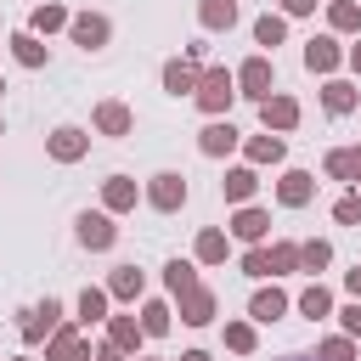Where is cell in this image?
<instances>
[{
  "mask_svg": "<svg viewBox=\"0 0 361 361\" xmlns=\"http://www.w3.org/2000/svg\"><path fill=\"white\" fill-rule=\"evenodd\" d=\"M192 96H197L203 113H226L231 96H237V79H231L226 68H209V73H197V90H192Z\"/></svg>",
  "mask_w": 361,
  "mask_h": 361,
  "instance_id": "6da1fadb",
  "label": "cell"
},
{
  "mask_svg": "<svg viewBox=\"0 0 361 361\" xmlns=\"http://www.w3.org/2000/svg\"><path fill=\"white\" fill-rule=\"evenodd\" d=\"M147 203H152V209H164V214H175V209L186 203V180H180L175 169L152 175V186H147Z\"/></svg>",
  "mask_w": 361,
  "mask_h": 361,
  "instance_id": "7a4b0ae2",
  "label": "cell"
},
{
  "mask_svg": "<svg viewBox=\"0 0 361 361\" xmlns=\"http://www.w3.org/2000/svg\"><path fill=\"white\" fill-rule=\"evenodd\" d=\"M175 299H180V322H186V327L214 322V293H209V288H197V282H192V288H186V293H175Z\"/></svg>",
  "mask_w": 361,
  "mask_h": 361,
  "instance_id": "3957f363",
  "label": "cell"
},
{
  "mask_svg": "<svg viewBox=\"0 0 361 361\" xmlns=\"http://www.w3.org/2000/svg\"><path fill=\"white\" fill-rule=\"evenodd\" d=\"M237 85H243V96L265 102V96H271V62H265V56H248V62L237 68Z\"/></svg>",
  "mask_w": 361,
  "mask_h": 361,
  "instance_id": "277c9868",
  "label": "cell"
},
{
  "mask_svg": "<svg viewBox=\"0 0 361 361\" xmlns=\"http://www.w3.org/2000/svg\"><path fill=\"white\" fill-rule=\"evenodd\" d=\"M259 118H265V130H293L299 124V102L293 96H265L259 102Z\"/></svg>",
  "mask_w": 361,
  "mask_h": 361,
  "instance_id": "5b68a950",
  "label": "cell"
},
{
  "mask_svg": "<svg viewBox=\"0 0 361 361\" xmlns=\"http://www.w3.org/2000/svg\"><path fill=\"white\" fill-rule=\"evenodd\" d=\"M51 158H62V164H73V158H85V147H90V135L85 130H73V124H62V130H51Z\"/></svg>",
  "mask_w": 361,
  "mask_h": 361,
  "instance_id": "8992f818",
  "label": "cell"
},
{
  "mask_svg": "<svg viewBox=\"0 0 361 361\" xmlns=\"http://www.w3.org/2000/svg\"><path fill=\"white\" fill-rule=\"evenodd\" d=\"M56 322H62V305H56V299H45V305H34V310L23 316V338H28V344H39Z\"/></svg>",
  "mask_w": 361,
  "mask_h": 361,
  "instance_id": "52a82bcc",
  "label": "cell"
},
{
  "mask_svg": "<svg viewBox=\"0 0 361 361\" xmlns=\"http://www.w3.org/2000/svg\"><path fill=\"white\" fill-rule=\"evenodd\" d=\"M68 28H73V45H85V51L107 45V17H96V11H85V17H68Z\"/></svg>",
  "mask_w": 361,
  "mask_h": 361,
  "instance_id": "ba28073f",
  "label": "cell"
},
{
  "mask_svg": "<svg viewBox=\"0 0 361 361\" xmlns=\"http://www.w3.org/2000/svg\"><path fill=\"white\" fill-rule=\"evenodd\" d=\"M310 192H316V180H310L305 169H288V175L276 180V197H282L288 209H305V203H310Z\"/></svg>",
  "mask_w": 361,
  "mask_h": 361,
  "instance_id": "9c48e42d",
  "label": "cell"
},
{
  "mask_svg": "<svg viewBox=\"0 0 361 361\" xmlns=\"http://www.w3.org/2000/svg\"><path fill=\"white\" fill-rule=\"evenodd\" d=\"M113 237H118V226L107 214H79V243L85 248H113Z\"/></svg>",
  "mask_w": 361,
  "mask_h": 361,
  "instance_id": "30bf717a",
  "label": "cell"
},
{
  "mask_svg": "<svg viewBox=\"0 0 361 361\" xmlns=\"http://www.w3.org/2000/svg\"><path fill=\"white\" fill-rule=\"evenodd\" d=\"M164 90H169V96H192V90H197V62H192V56H186V62H169V68H164Z\"/></svg>",
  "mask_w": 361,
  "mask_h": 361,
  "instance_id": "8fae6325",
  "label": "cell"
},
{
  "mask_svg": "<svg viewBox=\"0 0 361 361\" xmlns=\"http://www.w3.org/2000/svg\"><path fill=\"white\" fill-rule=\"evenodd\" d=\"M305 68H310V73H333V68H338V45H333L327 34L310 39V45H305Z\"/></svg>",
  "mask_w": 361,
  "mask_h": 361,
  "instance_id": "7c38bea8",
  "label": "cell"
},
{
  "mask_svg": "<svg viewBox=\"0 0 361 361\" xmlns=\"http://www.w3.org/2000/svg\"><path fill=\"white\" fill-rule=\"evenodd\" d=\"M96 130L102 135H130V107L124 102H102L96 107Z\"/></svg>",
  "mask_w": 361,
  "mask_h": 361,
  "instance_id": "4fadbf2b",
  "label": "cell"
},
{
  "mask_svg": "<svg viewBox=\"0 0 361 361\" xmlns=\"http://www.w3.org/2000/svg\"><path fill=\"white\" fill-rule=\"evenodd\" d=\"M102 203L107 209H135V180L130 175H107L102 180Z\"/></svg>",
  "mask_w": 361,
  "mask_h": 361,
  "instance_id": "5bb4252c",
  "label": "cell"
},
{
  "mask_svg": "<svg viewBox=\"0 0 361 361\" xmlns=\"http://www.w3.org/2000/svg\"><path fill=\"white\" fill-rule=\"evenodd\" d=\"M231 231H237L243 243H259V237L271 231V214H265V209H237V220H231Z\"/></svg>",
  "mask_w": 361,
  "mask_h": 361,
  "instance_id": "9a60e30c",
  "label": "cell"
},
{
  "mask_svg": "<svg viewBox=\"0 0 361 361\" xmlns=\"http://www.w3.org/2000/svg\"><path fill=\"white\" fill-rule=\"evenodd\" d=\"M282 310H288V293H276V288H259V293L248 299V316H254V322H276Z\"/></svg>",
  "mask_w": 361,
  "mask_h": 361,
  "instance_id": "2e32d148",
  "label": "cell"
},
{
  "mask_svg": "<svg viewBox=\"0 0 361 361\" xmlns=\"http://www.w3.org/2000/svg\"><path fill=\"white\" fill-rule=\"evenodd\" d=\"M327 175H333V180H361V147L327 152Z\"/></svg>",
  "mask_w": 361,
  "mask_h": 361,
  "instance_id": "e0dca14e",
  "label": "cell"
},
{
  "mask_svg": "<svg viewBox=\"0 0 361 361\" xmlns=\"http://www.w3.org/2000/svg\"><path fill=\"white\" fill-rule=\"evenodd\" d=\"M141 338H147L141 322H130V316H113V322H107V344H113V350H135Z\"/></svg>",
  "mask_w": 361,
  "mask_h": 361,
  "instance_id": "ac0fdd59",
  "label": "cell"
},
{
  "mask_svg": "<svg viewBox=\"0 0 361 361\" xmlns=\"http://www.w3.org/2000/svg\"><path fill=\"white\" fill-rule=\"evenodd\" d=\"M197 147H203L209 158H220V152H231V147H237V130H231V124H209V130L197 135Z\"/></svg>",
  "mask_w": 361,
  "mask_h": 361,
  "instance_id": "d6986e66",
  "label": "cell"
},
{
  "mask_svg": "<svg viewBox=\"0 0 361 361\" xmlns=\"http://www.w3.org/2000/svg\"><path fill=\"white\" fill-rule=\"evenodd\" d=\"M197 17H203V28H231L237 23V0H203Z\"/></svg>",
  "mask_w": 361,
  "mask_h": 361,
  "instance_id": "ffe728a7",
  "label": "cell"
},
{
  "mask_svg": "<svg viewBox=\"0 0 361 361\" xmlns=\"http://www.w3.org/2000/svg\"><path fill=\"white\" fill-rule=\"evenodd\" d=\"M51 361H90V350H85V338H79L73 327H62L56 344H51Z\"/></svg>",
  "mask_w": 361,
  "mask_h": 361,
  "instance_id": "44dd1931",
  "label": "cell"
},
{
  "mask_svg": "<svg viewBox=\"0 0 361 361\" xmlns=\"http://www.w3.org/2000/svg\"><path fill=\"white\" fill-rule=\"evenodd\" d=\"M254 186H259V180H254V169H231V175L220 180V192H226L231 203H248V197H254Z\"/></svg>",
  "mask_w": 361,
  "mask_h": 361,
  "instance_id": "7402d4cb",
  "label": "cell"
},
{
  "mask_svg": "<svg viewBox=\"0 0 361 361\" xmlns=\"http://www.w3.org/2000/svg\"><path fill=\"white\" fill-rule=\"evenodd\" d=\"M141 288H147V276L135 265H118L113 271V299H141Z\"/></svg>",
  "mask_w": 361,
  "mask_h": 361,
  "instance_id": "603a6c76",
  "label": "cell"
},
{
  "mask_svg": "<svg viewBox=\"0 0 361 361\" xmlns=\"http://www.w3.org/2000/svg\"><path fill=\"white\" fill-rule=\"evenodd\" d=\"M141 333H147V338H164V333H169V305L147 299V305H141Z\"/></svg>",
  "mask_w": 361,
  "mask_h": 361,
  "instance_id": "cb8c5ba5",
  "label": "cell"
},
{
  "mask_svg": "<svg viewBox=\"0 0 361 361\" xmlns=\"http://www.w3.org/2000/svg\"><path fill=\"white\" fill-rule=\"evenodd\" d=\"M11 56H17L23 68H39V62H45V45H39L34 34H11Z\"/></svg>",
  "mask_w": 361,
  "mask_h": 361,
  "instance_id": "d4e9b609",
  "label": "cell"
},
{
  "mask_svg": "<svg viewBox=\"0 0 361 361\" xmlns=\"http://www.w3.org/2000/svg\"><path fill=\"white\" fill-rule=\"evenodd\" d=\"M322 102H327V113H350V107H355V90H350L344 79H327V90H322Z\"/></svg>",
  "mask_w": 361,
  "mask_h": 361,
  "instance_id": "484cf974",
  "label": "cell"
},
{
  "mask_svg": "<svg viewBox=\"0 0 361 361\" xmlns=\"http://www.w3.org/2000/svg\"><path fill=\"white\" fill-rule=\"evenodd\" d=\"M248 158L254 164H282V135H254L248 141Z\"/></svg>",
  "mask_w": 361,
  "mask_h": 361,
  "instance_id": "4316f807",
  "label": "cell"
},
{
  "mask_svg": "<svg viewBox=\"0 0 361 361\" xmlns=\"http://www.w3.org/2000/svg\"><path fill=\"white\" fill-rule=\"evenodd\" d=\"M299 310H305V316L316 322V316H327V310H333V293H327V288L316 282V288H305V293H299Z\"/></svg>",
  "mask_w": 361,
  "mask_h": 361,
  "instance_id": "83f0119b",
  "label": "cell"
},
{
  "mask_svg": "<svg viewBox=\"0 0 361 361\" xmlns=\"http://www.w3.org/2000/svg\"><path fill=\"white\" fill-rule=\"evenodd\" d=\"M327 259H333V248H327L322 237H310V243H299V265H305V271H322Z\"/></svg>",
  "mask_w": 361,
  "mask_h": 361,
  "instance_id": "f1b7e54d",
  "label": "cell"
},
{
  "mask_svg": "<svg viewBox=\"0 0 361 361\" xmlns=\"http://www.w3.org/2000/svg\"><path fill=\"white\" fill-rule=\"evenodd\" d=\"M164 282H169V293H186V288L197 282V271H192L186 259H169V265H164Z\"/></svg>",
  "mask_w": 361,
  "mask_h": 361,
  "instance_id": "f546056e",
  "label": "cell"
},
{
  "mask_svg": "<svg viewBox=\"0 0 361 361\" xmlns=\"http://www.w3.org/2000/svg\"><path fill=\"white\" fill-rule=\"evenodd\" d=\"M102 316H107V293L102 288H85L79 293V322H102Z\"/></svg>",
  "mask_w": 361,
  "mask_h": 361,
  "instance_id": "4dcf8cb0",
  "label": "cell"
},
{
  "mask_svg": "<svg viewBox=\"0 0 361 361\" xmlns=\"http://www.w3.org/2000/svg\"><path fill=\"white\" fill-rule=\"evenodd\" d=\"M282 34H288V23H282V17H271V11L254 23V39H259V45H282Z\"/></svg>",
  "mask_w": 361,
  "mask_h": 361,
  "instance_id": "1f68e13d",
  "label": "cell"
},
{
  "mask_svg": "<svg viewBox=\"0 0 361 361\" xmlns=\"http://www.w3.org/2000/svg\"><path fill=\"white\" fill-rule=\"evenodd\" d=\"M197 259H203V265L226 259V231H203V237H197Z\"/></svg>",
  "mask_w": 361,
  "mask_h": 361,
  "instance_id": "d6a6232c",
  "label": "cell"
},
{
  "mask_svg": "<svg viewBox=\"0 0 361 361\" xmlns=\"http://www.w3.org/2000/svg\"><path fill=\"white\" fill-rule=\"evenodd\" d=\"M265 254H271V276H276V271H293V265H299V243H276V248H265Z\"/></svg>",
  "mask_w": 361,
  "mask_h": 361,
  "instance_id": "836d02e7",
  "label": "cell"
},
{
  "mask_svg": "<svg viewBox=\"0 0 361 361\" xmlns=\"http://www.w3.org/2000/svg\"><path fill=\"white\" fill-rule=\"evenodd\" d=\"M333 220H338V226H355V220H361V192H344V197L333 203Z\"/></svg>",
  "mask_w": 361,
  "mask_h": 361,
  "instance_id": "e575fe53",
  "label": "cell"
},
{
  "mask_svg": "<svg viewBox=\"0 0 361 361\" xmlns=\"http://www.w3.org/2000/svg\"><path fill=\"white\" fill-rule=\"evenodd\" d=\"M62 23H68L62 6H39V11H34V34H51V28H62Z\"/></svg>",
  "mask_w": 361,
  "mask_h": 361,
  "instance_id": "d590c367",
  "label": "cell"
},
{
  "mask_svg": "<svg viewBox=\"0 0 361 361\" xmlns=\"http://www.w3.org/2000/svg\"><path fill=\"white\" fill-rule=\"evenodd\" d=\"M226 344H231L237 355H248V350H254V327H248V322H231V327H226Z\"/></svg>",
  "mask_w": 361,
  "mask_h": 361,
  "instance_id": "8d00e7d4",
  "label": "cell"
},
{
  "mask_svg": "<svg viewBox=\"0 0 361 361\" xmlns=\"http://www.w3.org/2000/svg\"><path fill=\"white\" fill-rule=\"evenodd\" d=\"M327 17H333V28H361V6H350V0H338Z\"/></svg>",
  "mask_w": 361,
  "mask_h": 361,
  "instance_id": "74e56055",
  "label": "cell"
},
{
  "mask_svg": "<svg viewBox=\"0 0 361 361\" xmlns=\"http://www.w3.org/2000/svg\"><path fill=\"white\" fill-rule=\"evenodd\" d=\"M243 271H248V276H271V254H265V248L243 254Z\"/></svg>",
  "mask_w": 361,
  "mask_h": 361,
  "instance_id": "f35d334b",
  "label": "cell"
},
{
  "mask_svg": "<svg viewBox=\"0 0 361 361\" xmlns=\"http://www.w3.org/2000/svg\"><path fill=\"white\" fill-rule=\"evenodd\" d=\"M322 361H355L350 338H327V344H322Z\"/></svg>",
  "mask_w": 361,
  "mask_h": 361,
  "instance_id": "ab89813d",
  "label": "cell"
},
{
  "mask_svg": "<svg viewBox=\"0 0 361 361\" xmlns=\"http://www.w3.org/2000/svg\"><path fill=\"white\" fill-rule=\"evenodd\" d=\"M344 333H355V338H361V299H350V305H344Z\"/></svg>",
  "mask_w": 361,
  "mask_h": 361,
  "instance_id": "60d3db41",
  "label": "cell"
},
{
  "mask_svg": "<svg viewBox=\"0 0 361 361\" xmlns=\"http://www.w3.org/2000/svg\"><path fill=\"white\" fill-rule=\"evenodd\" d=\"M344 288H350V299H361V265H355V271L344 276Z\"/></svg>",
  "mask_w": 361,
  "mask_h": 361,
  "instance_id": "b9f144b4",
  "label": "cell"
},
{
  "mask_svg": "<svg viewBox=\"0 0 361 361\" xmlns=\"http://www.w3.org/2000/svg\"><path fill=\"white\" fill-rule=\"evenodd\" d=\"M282 6H288L293 17H305V11H316V0H282Z\"/></svg>",
  "mask_w": 361,
  "mask_h": 361,
  "instance_id": "7bdbcfd3",
  "label": "cell"
},
{
  "mask_svg": "<svg viewBox=\"0 0 361 361\" xmlns=\"http://www.w3.org/2000/svg\"><path fill=\"white\" fill-rule=\"evenodd\" d=\"M96 361H124V350H113V344H102V350H96Z\"/></svg>",
  "mask_w": 361,
  "mask_h": 361,
  "instance_id": "ee69618b",
  "label": "cell"
},
{
  "mask_svg": "<svg viewBox=\"0 0 361 361\" xmlns=\"http://www.w3.org/2000/svg\"><path fill=\"white\" fill-rule=\"evenodd\" d=\"M350 68H355V73H361V39H355V45H350Z\"/></svg>",
  "mask_w": 361,
  "mask_h": 361,
  "instance_id": "f6af8a7d",
  "label": "cell"
},
{
  "mask_svg": "<svg viewBox=\"0 0 361 361\" xmlns=\"http://www.w3.org/2000/svg\"><path fill=\"white\" fill-rule=\"evenodd\" d=\"M180 361H209V355H203V350H186V355H180Z\"/></svg>",
  "mask_w": 361,
  "mask_h": 361,
  "instance_id": "bcb514c9",
  "label": "cell"
},
{
  "mask_svg": "<svg viewBox=\"0 0 361 361\" xmlns=\"http://www.w3.org/2000/svg\"><path fill=\"white\" fill-rule=\"evenodd\" d=\"M0 135H6V124H0Z\"/></svg>",
  "mask_w": 361,
  "mask_h": 361,
  "instance_id": "7dc6e473",
  "label": "cell"
},
{
  "mask_svg": "<svg viewBox=\"0 0 361 361\" xmlns=\"http://www.w3.org/2000/svg\"><path fill=\"white\" fill-rule=\"evenodd\" d=\"M288 361H299V355H288Z\"/></svg>",
  "mask_w": 361,
  "mask_h": 361,
  "instance_id": "c3c4849f",
  "label": "cell"
},
{
  "mask_svg": "<svg viewBox=\"0 0 361 361\" xmlns=\"http://www.w3.org/2000/svg\"><path fill=\"white\" fill-rule=\"evenodd\" d=\"M0 90H6V85H0Z\"/></svg>",
  "mask_w": 361,
  "mask_h": 361,
  "instance_id": "681fc988",
  "label": "cell"
}]
</instances>
